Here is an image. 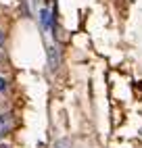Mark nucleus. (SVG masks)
<instances>
[{
  "label": "nucleus",
  "instance_id": "f257e3e1",
  "mask_svg": "<svg viewBox=\"0 0 142 148\" xmlns=\"http://www.w3.org/2000/svg\"><path fill=\"white\" fill-rule=\"evenodd\" d=\"M46 54H48V67H50V71H57V69H59V52H57V48L50 46L46 50Z\"/></svg>",
  "mask_w": 142,
  "mask_h": 148
},
{
  "label": "nucleus",
  "instance_id": "f03ea898",
  "mask_svg": "<svg viewBox=\"0 0 142 148\" xmlns=\"http://www.w3.org/2000/svg\"><path fill=\"white\" fill-rule=\"evenodd\" d=\"M11 123H13V117L8 115V113H2V115H0V134H4L8 127H11Z\"/></svg>",
  "mask_w": 142,
  "mask_h": 148
},
{
  "label": "nucleus",
  "instance_id": "7ed1b4c3",
  "mask_svg": "<svg viewBox=\"0 0 142 148\" xmlns=\"http://www.w3.org/2000/svg\"><path fill=\"white\" fill-rule=\"evenodd\" d=\"M40 19H42L44 29H50V27H52V17H50V11H48V8H42V11H40Z\"/></svg>",
  "mask_w": 142,
  "mask_h": 148
},
{
  "label": "nucleus",
  "instance_id": "20e7f679",
  "mask_svg": "<svg viewBox=\"0 0 142 148\" xmlns=\"http://www.w3.org/2000/svg\"><path fill=\"white\" fill-rule=\"evenodd\" d=\"M2 90H6V79H4V77H0V92H2Z\"/></svg>",
  "mask_w": 142,
  "mask_h": 148
},
{
  "label": "nucleus",
  "instance_id": "39448f33",
  "mask_svg": "<svg viewBox=\"0 0 142 148\" xmlns=\"http://www.w3.org/2000/svg\"><path fill=\"white\" fill-rule=\"evenodd\" d=\"M2 40H4V36H2V32H0V44H2Z\"/></svg>",
  "mask_w": 142,
  "mask_h": 148
},
{
  "label": "nucleus",
  "instance_id": "423d86ee",
  "mask_svg": "<svg viewBox=\"0 0 142 148\" xmlns=\"http://www.w3.org/2000/svg\"><path fill=\"white\" fill-rule=\"evenodd\" d=\"M0 61H2V52H0Z\"/></svg>",
  "mask_w": 142,
  "mask_h": 148
},
{
  "label": "nucleus",
  "instance_id": "0eeeda50",
  "mask_svg": "<svg viewBox=\"0 0 142 148\" xmlns=\"http://www.w3.org/2000/svg\"><path fill=\"white\" fill-rule=\"evenodd\" d=\"M57 148H63V146H61V144H59V146H57Z\"/></svg>",
  "mask_w": 142,
  "mask_h": 148
}]
</instances>
